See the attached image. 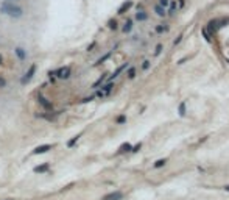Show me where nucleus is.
Here are the masks:
<instances>
[{
	"mask_svg": "<svg viewBox=\"0 0 229 200\" xmlns=\"http://www.w3.org/2000/svg\"><path fill=\"white\" fill-rule=\"evenodd\" d=\"M0 11H2L3 14L11 16V17H21L22 16V8H19L14 3H9V2L2 3V5H0Z\"/></svg>",
	"mask_w": 229,
	"mask_h": 200,
	"instance_id": "1",
	"label": "nucleus"
},
{
	"mask_svg": "<svg viewBox=\"0 0 229 200\" xmlns=\"http://www.w3.org/2000/svg\"><path fill=\"white\" fill-rule=\"evenodd\" d=\"M178 9H179L178 2H176V0H170L168 6L165 8V13H167V16H175V14H176V11H178Z\"/></svg>",
	"mask_w": 229,
	"mask_h": 200,
	"instance_id": "2",
	"label": "nucleus"
},
{
	"mask_svg": "<svg viewBox=\"0 0 229 200\" xmlns=\"http://www.w3.org/2000/svg\"><path fill=\"white\" fill-rule=\"evenodd\" d=\"M48 150H52V145H50V144L39 145V147H36L34 150H33V155H41V153H45V152H48Z\"/></svg>",
	"mask_w": 229,
	"mask_h": 200,
	"instance_id": "3",
	"label": "nucleus"
},
{
	"mask_svg": "<svg viewBox=\"0 0 229 200\" xmlns=\"http://www.w3.org/2000/svg\"><path fill=\"white\" fill-rule=\"evenodd\" d=\"M122 199H123V194H122V192H118V191L111 192V194H108V195H105V197H103V200H122Z\"/></svg>",
	"mask_w": 229,
	"mask_h": 200,
	"instance_id": "4",
	"label": "nucleus"
},
{
	"mask_svg": "<svg viewBox=\"0 0 229 200\" xmlns=\"http://www.w3.org/2000/svg\"><path fill=\"white\" fill-rule=\"evenodd\" d=\"M56 74H58L59 78H69V77H70V67H69V66L67 67H61Z\"/></svg>",
	"mask_w": 229,
	"mask_h": 200,
	"instance_id": "5",
	"label": "nucleus"
},
{
	"mask_svg": "<svg viewBox=\"0 0 229 200\" xmlns=\"http://www.w3.org/2000/svg\"><path fill=\"white\" fill-rule=\"evenodd\" d=\"M153 11H154V14L159 16V17H165V16H167V13H165V8H162L161 5H154Z\"/></svg>",
	"mask_w": 229,
	"mask_h": 200,
	"instance_id": "6",
	"label": "nucleus"
},
{
	"mask_svg": "<svg viewBox=\"0 0 229 200\" xmlns=\"http://www.w3.org/2000/svg\"><path fill=\"white\" fill-rule=\"evenodd\" d=\"M168 24H159V25H156L154 27V31L158 33V35H162V33H165V31H168Z\"/></svg>",
	"mask_w": 229,
	"mask_h": 200,
	"instance_id": "7",
	"label": "nucleus"
},
{
	"mask_svg": "<svg viewBox=\"0 0 229 200\" xmlns=\"http://www.w3.org/2000/svg\"><path fill=\"white\" fill-rule=\"evenodd\" d=\"M34 71H36V66H31V67H30V71L26 72V74H25V77L22 78V83H24V85H25L26 81H30V80L33 78V74H34Z\"/></svg>",
	"mask_w": 229,
	"mask_h": 200,
	"instance_id": "8",
	"label": "nucleus"
},
{
	"mask_svg": "<svg viewBox=\"0 0 229 200\" xmlns=\"http://www.w3.org/2000/svg\"><path fill=\"white\" fill-rule=\"evenodd\" d=\"M131 6H132V2H131V0H128V2H125L123 5H122L120 8H118V11H117V13H118V14H125V13H126L128 9L131 8Z\"/></svg>",
	"mask_w": 229,
	"mask_h": 200,
	"instance_id": "9",
	"label": "nucleus"
},
{
	"mask_svg": "<svg viewBox=\"0 0 229 200\" xmlns=\"http://www.w3.org/2000/svg\"><path fill=\"white\" fill-rule=\"evenodd\" d=\"M126 66H128V64H126V63H125V64H123V66H120V67H118V69H117V71H115V72H114V74H112V75H111V77H109V78H108V81H112V80H114V78H115V77H118V75H120V74H122V72H123V71H125V69H126Z\"/></svg>",
	"mask_w": 229,
	"mask_h": 200,
	"instance_id": "10",
	"label": "nucleus"
},
{
	"mask_svg": "<svg viewBox=\"0 0 229 200\" xmlns=\"http://www.w3.org/2000/svg\"><path fill=\"white\" fill-rule=\"evenodd\" d=\"M48 167H50V166H48V163H45V164L36 166V167L33 169V171H34L36 174H41V172H47V171H48Z\"/></svg>",
	"mask_w": 229,
	"mask_h": 200,
	"instance_id": "11",
	"label": "nucleus"
},
{
	"mask_svg": "<svg viewBox=\"0 0 229 200\" xmlns=\"http://www.w3.org/2000/svg\"><path fill=\"white\" fill-rule=\"evenodd\" d=\"M148 19V14L145 11H139V13H136V21H139V22H145Z\"/></svg>",
	"mask_w": 229,
	"mask_h": 200,
	"instance_id": "12",
	"label": "nucleus"
},
{
	"mask_svg": "<svg viewBox=\"0 0 229 200\" xmlns=\"http://www.w3.org/2000/svg\"><path fill=\"white\" fill-rule=\"evenodd\" d=\"M38 100H39V103H41V105L44 106L45 109H52V103H50V102H47V99H44L42 95H39Z\"/></svg>",
	"mask_w": 229,
	"mask_h": 200,
	"instance_id": "13",
	"label": "nucleus"
},
{
	"mask_svg": "<svg viewBox=\"0 0 229 200\" xmlns=\"http://www.w3.org/2000/svg\"><path fill=\"white\" fill-rule=\"evenodd\" d=\"M212 30L210 28H207V27H204L203 28V36H204V39H207V41H210V38H212Z\"/></svg>",
	"mask_w": 229,
	"mask_h": 200,
	"instance_id": "14",
	"label": "nucleus"
},
{
	"mask_svg": "<svg viewBox=\"0 0 229 200\" xmlns=\"http://www.w3.org/2000/svg\"><path fill=\"white\" fill-rule=\"evenodd\" d=\"M126 152H131V144L125 142V144L120 145V149H118V153H126Z\"/></svg>",
	"mask_w": 229,
	"mask_h": 200,
	"instance_id": "15",
	"label": "nucleus"
},
{
	"mask_svg": "<svg viewBox=\"0 0 229 200\" xmlns=\"http://www.w3.org/2000/svg\"><path fill=\"white\" fill-rule=\"evenodd\" d=\"M122 30H123V33H129V31H131V30H132V21H131V19L125 22V25H123V28H122Z\"/></svg>",
	"mask_w": 229,
	"mask_h": 200,
	"instance_id": "16",
	"label": "nucleus"
},
{
	"mask_svg": "<svg viewBox=\"0 0 229 200\" xmlns=\"http://www.w3.org/2000/svg\"><path fill=\"white\" fill-rule=\"evenodd\" d=\"M112 88H114V86H112V83H111V81H109L106 86H103V94H109V92L112 91Z\"/></svg>",
	"mask_w": 229,
	"mask_h": 200,
	"instance_id": "17",
	"label": "nucleus"
},
{
	"mask_svg": "<svg viewBox=\"0 0 229 200\" xmlns=\"http://www.w3.org/2000/svg\"><path fill=\"white\" fill-rule=\"evenodd\" d=\"M165 163H167V159H158V161L154 163V167H162V166H165Z\"/></svg>",
	"mask_w": 229,
	"mask_h": 200,
	"instance_id": "18",
	"label": "nucleus"
},
{
	"mask_svg": "<svg viewBox=\"0 0 229 200\" xmlns=\"http://www.w3.org/2000/svg\"><path fill=\"white\" fill-rule=\"evenodd\" d=\"M168 3H170V0H158V5H161L162 8H167Z\"/></svg>",
	"mask_w": 229,
	"mask_h": 200,
	"instance_id": "19",
	"label": "nucleus"
},
{
	"mask_svg": "<svg viewBox=\"0 0 229 200\" xmlns=\"http://www.w3.org/2000/svg\"><path fill=\"white\" fill-rule=\"evenodd\" d=\"M16 53H17V56H19L21 59H24V58H25V52H24L22 49H16Z\"/></svg>",
	"mask_w": 229,
	"mask_h": 200,
	"instance_id": "20",
	"label": "nucleus"
},
{
	"mask_svg": "<svg viewBox=\"0 0 229 200\" xmlns=\"http://www.w3.org/2000/svg\"><path fill=\"white\" fill-rule=\"evenodd\" d=\"M78 138H79V135H78V136H75V138H72L70 141L67 142V145H69V147H73V145H75V142L78 141Z\"/></svg>",
	"mask_w": 229,
	"mask_h": 200,
	"instance_id": "21",
	"label": "nucleus"
},
{
	"mask_svg": "<svg viewBox=\"0 0 229 200\" xmlns=\"http://www.w3.org/2000/svg\"><path fill=\"white\" fill-rule=\"evenodd\" d=\"M161 52H162V44H158V45H156V49H154V55L156 56L161 55Z\"/></svg>",
	"mask_w": 229,
	"mask_h": 200,
	"instance_id": "22",
	"label": "nucleus"
},
{
	"mask_svg": "<svg viewBox=\"0 0 229 200\" xmlns=\"http://www.w3.org/2000/svg\"><path fill=\"white\" fill-rule=\"evenodd\" d=\"M134 77H136V69L131 67V69L128 71V78H134Z\"/></svg>",
	"mask_w": 229,
	"mask_h": 200,
	"instance_id": "23",
	"label": "nucleus"
},
{
	"mask_svg": "<svg viewBox=\"0 0 229 200\" xmlns=\"http://www.w3.org/2000/svg\"><path fill=\"white\" fill-rule=\"evenodd\" d=\"M179 114L181 116L185 114V103H181V105H179Z\"/></svg>",
	"mask_w": 229,
	"mask_h": 200,
	"instance_id": "24",
	"label": "nucleus"
},
{
	"mask_svg": "<svg viewBox=\"0 0 229 200\" xmlns=\"http://www.w3.org/2000/svg\"><path fill=\"white\" fill-rule=\"evenodd\" d=\"M109 56H111V53H106V55L103 56V58H100V59H98V61H97V64H101V63H103V61H106V59H108Z\"/></svg>",
	"mask_w": 229,
	"mask_h": 200,
	"instance_id": "25",
	"label": "nucleus"
},
{
	"mask_svg": "<svg viewBox=\"0 0 229 200\" xmlns=\"http://www.w3.org/2000/svg\"><path fill=\"white\" fill-rule=\"evenodd\" d=\"M142 69H144V71H148V69H150V61H144V64H142Z\"/></svg>",
	"mask_w": 229,
	"mask_h": 200,
	"instance_id": "26",
	"label": "nucleus"
},
{
	"mask_svg": "<svg viewBox=\"0 0 229 200\" xmlns=\"http://www.w3.org/2000/svg\"><path fill=\"white\" fill-rule=\"evenodd\" d=\"M109 28L115 30V28H117V22H115V21H109Z\"/></svg>",
	"mask_w": 229,
	"mask_h": 200,
	"instance_id": "27",
	"label": "nucleus"
},
{
	"mask_svg": "<svg viewBox=\"0 0 229 200\" xmlns=\"http://www.w3.org/2000/svg\"><path fill=\"white\" fill-rule=\"evenodd\" d=\"M125 121H126V117H125V116H118V117H117V122H118V124H123Z\"/></svg>",
	"mask_w": 229,
	"mask_h": 200,
	"instance_id": "28",
	"label": "nucleus"
},
{
	"mask_svg": "<svg viewBox=\"0 0 229 200\" xmlns=\"http://www.w3.org/2000/svg\"><path fill=\"white\" fill-rule=\"evenodd\" d=\"M176 2H178L179 8H184V6H185V0H176Z\"/></svg>",
	"mask_w": 229,
	"mask_h": 200,
	"instance_id": "29",
	"label": "nucleus"
},
{
	"mask_svg": "<svg viewBox=\"0 0 229 200\" xmlns=\"http://www.w3.org/2000/svg\"><path fill=\"white\" fill-rule=\"evenodd\" d=\"M140 147H142V144L139 142V144L136 145V147H131V152H139V149H140Z\"/></svg>",
	"mask_w": 229,
	"mask_h": 200,
	"instance_id": "30",
	"label": "nucleus"
},
{
	"mask_svg": "<svg viewBox=\"0 0 229 200\" xmlns=\"http://www.w3.org/2000/svg\"><path fill=\"white\" fill-rule=\"evenodd\" d=\"M181 39H182V35H179V36H178V38H176V39H175V44H178V42H179V41H181Z\"/></svg>",
	"mask_w": 229,
	"mask_h": 200,
	"instance_id": "31",
	"label": "nucleus"
},
{
	"mask_svg": "<svg viewBox=\"0 0 229 200\" xmlns=\"http://www.w3.org/2000/svg\"><path fill=\"white\" fill-rule=\"evenodd\" d=\"M5 80H3V78H0V88H3V86H5Z\"/></svg>",
	"mask_w": 229,
	"mask_h": 200,
	"instance_id": "32",
	"label": "nucleus"
},
{
	"mask_svg": "<svg viewBox=\"0 0 229 200\" xmlns=\"http://www.w3.org/2000/svg\"><path fill=\"white\" fill-rule=\"evenodd\" d=\"M224 189H226V191L229 192V185H228V186H224Z\"/></svg>",
	"mask_w": 229,
	"mask_h": 200,
	"instance_id": "33",
	"label": "nucleus"
},
{
	"mask_svg": "<svg viewBox=\"0 0 229 200\" xmlns=\"http://www.w3.org/2000/svg\"><path fill=\"white\" fill-rule=\"evenodd\" d=\"M2 63H3V58H2V55H0V64H2Z\"/></svg>",
	"mask_w": 229,
	"mask_h": 200,
	"instance_id": "34",
	"label": "nucleus"
}]
</instances>
